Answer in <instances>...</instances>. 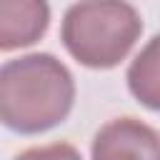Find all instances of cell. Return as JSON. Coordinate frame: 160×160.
Here are the masks:
<instances>
[{
  "mask_svg": "<svg viewBox=\"0 0 160 160\" xmlns=\"http://www.w3.org/2000/svg\"><path fill=\"white\" fill-rule=\"evenodd\" d=\"M92 160H160V132L135 118L105 122L90 148Z\"/></svg>",
  "mask_w": 160,
  "mask_h": 160,
  "instance_id": "cell-3",
  "label": "cell"
},
{
  "mask_svg": "<svg viewBox=\"0 0 160 160\" xmlns=\"http://www.w3.org/2000/svg\"><path fill=\"white\" fill-rule=\"evenodd\" d=\"M128 88L140 105L160 112V35H155L130 62Z\"/></svg>",
  "mask_w": 160,
  "mask_h": 160,
  "instance_id": "cell-5",
  "label": "cell"
},
{
  "mask_svg": "<svg viewBox=\"0 0 160 160\" xmlns=\"http://www.w3.org/2000/svg\"><path fill=\"white\" fill-rule=\"evenodd\" d=\"M142 32L138 10L128 2H78L62 18V45L85 68H115Z\"/></svg>",
  "mask_w": 160,
  "mask_h": 160,
  "instance_id": "cell-2",
  "label": "cell"
},
{
  "mask_svg": "<svg viewBox=\"0 0 160 160\" xmlns=\"http://www.w3.org/2000/svg\"><path fill=\"white\" fill-rule=\"evenodd\" d=\"M50 22V8L40 0H2L0 2V48L18 50L42 38Z\"/></svg>",
  "mask_w": 160,
  "mask_h": 160,
  "instance_id": "cell-4",
  "label": "cell"
},
{
  "mask_svg": "<svg viewBox=\"0 0 160 160\" xmlns=\"http://www.w3.org/2000/svg\"><path fill=\"white\" fill-rule=\"evenodd\" d=\"M75 100L70 70L48 52L8 60L0 70V118L20 135H38L68 118Z\"/></svg>",
  "mask_w": 160,
  "mask_h": 160,
  "instance_id": "cell-1",
  "label": "cell"
},
{
  "mask_svg": "<svg viewBox=\"0 0 160 160\" xmlns=\"http://www.w3.org/2000/svg\"><path fill=\"white\" fill-rule=\"evenodd\" d=\"M12 160H82V158L70 142H52V145L30 148V150L15 155Z\"/></svg>",
  "mask_w": 160,
  "mask_h": 160,
  "instance_id": "cell-6",
  "label": "cell"
}]
</instances>
